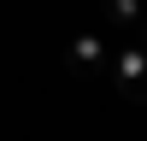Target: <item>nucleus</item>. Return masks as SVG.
Here are the masks:
<instances>
[{
  "instance_id": "f257e3e1",
  "label": "nucleus",
  "mask_w": 147,
  "mask_h": 141,
  "mask_svg": "<svg viewBox=\"0 0 147 141\" xmlns=\"http://www.w3.org/2000/svg\"><path fill=\"white\" fill-rule=\"evenodd\" d=\"M106 77H112V94L124 106H147V41L118 47L112 65H106Z\"/></svg>"
},
{
  "instance_id": "f03ea898",
  "label": "nucleus",
  "mask_w": 147,
  "mask_h": 141,
  "mask_svg": "<svg viewBox=\"0 0 147 141\" xmlns=\"http://www.w3.org/2000/svg\"><path fill=\"white\" fill-rule=\"evenodd\" d=\"M65 65H71V77H100V70L112 65V47H106L94 30H82L77 41L65 47Z\"/></svg>"
},
{
  "instance_id": "7ed1b4c3",
  "label": "nucleus",
  "mask_w": 147,
  "mask_h": 141,
  "mask_svg": "<svg viewBox=\"0 0 147 141\" xmlns=\"http://www.w3.org/2000/svg\"><path fill=\"white\" fill-rule=\"evenodd\" d=\"M106 18H112V23H124V30H136L147 12H141V0H106Z\"/></svg>"
}]
</instances>
